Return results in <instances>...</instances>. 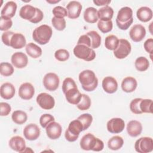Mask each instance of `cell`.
Listing matches in <instances>:
<instances>
[{"mask_svg": "<svg viewBox=\"0 0 153 153\" xmlns=\"http://www.w3.org/2000/svg\"><path fill=\"white\" fill-rule=\"evenodd\" d=\"M36 13V8L31 5L23 6L19 11V16L21 18L30 22Z\"/></svg>", "mask_w": 153, "mask_h": 153, "instance_id": "cell-23", "label": "cell"}, {"mask_svg": "<svg viewBox=\"0 0 153 153\" xmlns=\"http://www.w3.org/2000/svg\"><path fill=\"white\" fill-rule=\"evenodd\" d=\"M68 12V17L71 19H75L79 17L81 10L82 5L76 1H70L66 8Z\"/></svg>", "mask_w": 153, "mask_h": 153, "instance_id": "cell-14", "label": "cell"}, {"mask_svg": "<svg viewBox=\"0 0 153 153\" xmlns=\"http://www.w3.org/2000/svg\"><path fill=\"white\" fill-rule=\"evenodd\" d=\"M73 52L75 57L87 62L93 60L96 56L93 49L83 44H76Z\"/></svg>", "mask_w": 153, "mask_h": 153, "instance_id": "cell-6", "label": "cell"}, {"mask_svg": "<svg viewBox=\"0 0 153 153\" xmlns=\"http://www.w3.org/2000/svg\"><path fill=\"white\" fill-rule=\"evenodd\" d=\"M91 41V48L92 49L97 48L101 44V36L95 30H91L87 33Z\"/></svg>", "mask_w": 153, "mask_h": 153, "instance_id": "cell-34", "label": "cell"}, {"mask_svg": "<svg viewBox=\"0 0 153 153\" xmlns=\"http://www.w3.org/2000/svg\"><path fill=\"white\" fill-rule=\"evenodd\" d=\"M78 78L82 88L86 91H94L98 85V79L93 71H82L79 73Z\"/></svg>", "mask_w": 153, "mask_h": 153, "instance_id": "cell-2", "label": "cell"}, {"mask_svg": "<svg viewBox=\"0 0 153 153\" xmlns=\"http://www.w3.org/2000/svg\"><path fill=\"white\" fill-rule=\"evenodd\" d=\"M38 105L43 109L50 110L54 108L55 100L54 97L47 93L39 94L36 99Z\"/></svg>", "mask_w": 153, "mask_h": 153, "instance_id": "cell-10", "label": "cell"}, {"mask_svg": "<svg viewBox=\"0 0 153 153\" xmlns=\"http://www.w3.org/2000/svg\"><path fill=\"white\" fill-rule=\"evenodd\" d=\"M143 47L146 52L150 54L151 59H152V49H153V39L152 38H148L147 39L144 44Z\"/></svg>", "mask_w": 153, "mask_h": 153, "instance_id": "cell-50", "label": "cell"}, {"mask_svg": "<svg viewBox=\"0 0 153 153\" xmlns=\"http://www.w3.org/2000/svg\"><path fill=\"white\" fill-rule=\"evenodd\" d=\"M51 27L47 25H42L34 29L32 33L33 40L40 45L47 44L52 36Z\"/></svg>", "mask_w": 153, "mask_h": 153, "instance_id": "cell-4", "label": "cell"}, {"mask_svg": "<svg viewBox=\"0 0 153 153\" xmlns=\"http://www.w3.org/2000/svg\"><path fill=\"white\" fill-rule=\"evenodd\" d=\"M133 22V10L128 7H124L118 12L116 24L121 30H127Z\"/></svg>", "mask_w": 153, "mask_h": 153, "instance_id": "cell-3", "label": "cell"}, {"mask_svg": "<svg viewBox=\"0 0 153 153\" xmlns=\"http://www.w3.org/2000/svg\"><path fill=\"white\" fill-rule=\"evenodd\" d=\"M134 66L138 71L144 72L149 68V62L145 57L140 56L136 59Z\"/></svg>", "mask_w": 153, "mask_h": 153, "instance_id": "cell-35", "label": "cell"}, {"mask_svg": "<svg viewBox=\"0 0 153 153\" xmlns=\"http://www.w3.org/2000/svg\"><path fill=\"white\" fill-rule=\"evenodd\" d=\"M47 136L52 140L59 139L62 134V127L61 125L56 121H52L45 127Z\"/></svg>", "mask_w": 153, "mask_h": 153, "instance_id": "cell-13", "label": "cell"}, {"mask_svg": "<svg viewBox=\"0 0 153 153\" xmlns=\"http://www.w3.org/2000/svg\"><path fill=\"white\" fill-rule=\"evenodd\" d=\"M79 143L81 148L85 151L91 150L98 152L103 150L104 148L103 142L90 133L82 137Z\"/></svg>", "mask_w": 153, "mask_h": 153, "instance_id": "cell-1", "label": "cell"}, {"mask_svg": "<svg viewBox=\"0 0 153 153\" xmlns=\"http://www.w3.org/2000/svg\"><path fill=\"white\" fill-rule=\"evenodd\" d=\"M124 144V140L120 136H114L110 138L108 142V146L109 149L117 151L122 148Z\"/></svg>", "mask_w": 153, "mask_h": 153, "instance_id": "cell-31", "label": "cell"}, {"mask_svg": "<svg viewBox=\"0 0 153 153\" xmlns=\"http://www.w3.org/2000/svg\"><path fill=\"white\" fill-rule=\"evenodd\" d=\"M91 101L90 97L85 94H82V97L79 102L76 105V107L81 111H85L90 108Z\"/></svg>", "mask_w": 153, "mask_h": 153, "instance_id": "cell-37", "label": "cell"}, {"mask_svg": "<svg viewBox=\"0 0 153 153\" xmlns=\"http://www.w3.org/2000/svg\"><path fill=\"white\" fill-rule=\"evenodd\" d=\"M66 100L71 104L77 105L81 100L82 94L80 93L78 87L72 88L64 93Z\"/></svg>", "mask_w": 153, "mask_h": 153, "instance_id": "cell-20", "label": "cell"}, {"mask_svg": "<svg viewBox=\"0 0 153 153\" xmlns=\"http://www.w3.org/2000/svg\"><path fill=\"white\" fill-rule=\"evenodd\" d=\"M142 98H135L133 99L130 103V109L134 114H142L140 110L139 105L142 100Z\"/></svg>", "mask_w": 153, "mask_h": 153, "instance_id": "cell-44", "label": "cell"}, {"mask_svg": "<svg viewBox=\"0 0 153 153\" xmlns=\"http://www.w3.org/2000/svg\"><path fill=\"white\" fill-rule=\"evenodd\" d=\"M119 44V39L114 35H110L106 37L105 40V46L109 50H115Z\"/></svg>", "mask_w": 153, "mask_h": 153, "instance_id": "cell-33", "label": "cell"}, {"mask_svg": "<svg viewBox=\"0 0 153 153\" xmlns=\"http://www.w3.org/2000/svg\"><path fill=\"white\" fill-rule=\"evenodd\" d=\"M43 18H44L43 12L39 8H36V15L35 16L34 18L30 22H31L32 23H34V24H36V23H38L39 22H40L41 21H42Z\"/></svg>", "mask_w": 153, "mask_h": 153, "instance_id": "cell-52", "label": "cell"}, {"mask_svg": "<svg viewBox=\"0 0 153 153\" xmlns=\"http://www.w3.org/2000/svg\"><path fill=\"white\" fill-rule=\"evenodd\" d=\"M55 120L54 117L50 114H44L39 118V123L42 128H45L47 126Z\"/></svg>", "mask_w": 153, "mask_h": 153, "instance_id": "cell-46", "label": "cell"}, {"mask_svg": "<svg viewBox=\"0 0 153 153\" xmlns=\"http://www.w3.org/2000/svg\"><path fill=\"white\" fill-rule=\"evenodd\" d=\"M97 27L102 33H108L112 30L113 27V23L111 20L108 21L99 20L97 23Z\"/></svg>", "mask_w": 153, "mask_h": 153, "instance_id": "cell-39", "label": "cell"}, {"mask_svg": "<svg viewBox=\"0 0 153 153\" xmlns=\"http://www.w3.org/2000/svg\"><path fill=\"white\" fill-rule=\"evenodd\" d=\"M121 86L124 92L131 93L136 90L137 86V82L134 77L127 76L123 79Z\"/></svg>", "mask_w": 153, "mask_h": 153, "instance_id": "cell-26", "label": "cell"}, {"mask_svg": "<svg viewBox=\"0 0 153 153\" xmlns=\"http://www.w3.org/2000/svg\"><path fill=\"white\" fill-rule=\"evenodd\" d=\"M153 13L152 10L148 7H142L136 12L137 18L142 22H148L152 18Z\"/></svg>", "mask_w": 153, "mask_h": 153, "instance_id": "cell-27", "label": "cell"}, {"mask_svg": "<svg viewBox=\"0 0 153 153\" xmlns=\"http://www.w3.org/2000/svg\"><path fill=\"white\" fill-rule=\"evenodd\" d=\"M14 73V68L8 62H2L0 64V74L4 76H9Z\"/></svg>", "mask_w": 153, "mask_h": 153, "instance_id": "cell-38", "label": "cell"}, {"mask_svg": "<svg viewBox=\"0 0 153 153\" xmlns=\"http://www.w3.org/2000/svg\"><path fill=\"white\" fill-rule=\"evenodd\" d=\"M140 110L142 113H152V100L148 99H142L139 105Z\"/></svg>", "mask_w": 153, "mask_h": 153, "instance_id": "cell-36", "label": "cell"}, {"mask_svg": "<svg viewBox=\"0 0 153 153\" xmlns=\"http://www.w3.org/2000/svg\"><path fill=\"white\" fill-rule=\"evenodd\" d=\"M142 125L140 122L137 120H131L127 125V131L131 137H137L142 131Z\"/></svg>", "mask_w": 153, "mask_h": 153, "instance_id": "cell-21", "label": "cell"}, {"mask_svg": "<svg viewBox=\"0 0 153 153\" xmlns=\"http://www.w3.org/2000/svg\"><path fill=\"white\" fill-rule=\"evenodd\" d=\"M69 53L66 49H59L54 53V57L56 59L60 62L66 61L69 59Z\"/></svg>", "mask_w": 153, "mask_h": 153, "instance_id": "cell-42", "label": "cell"}, {"mask_svg": "<svg viewBox=\"0 0 153 153\" xmlns=\"http://www.w3.org/2000/svg\"><path fill=\"white\" fill-rule=\"evenodd\" d=\"M11 118L13 121L19 125L25 123L27 120V114L21 110H17L13 112L11 115Z\"/></svg>", "mask_w": 153, "mask_h": 153, "instance_id": "cell-32", "label": "cell"}, {"mask_svg": "<svg viewBox=\"0 0 153 153\" xmlns=\"http://www.w3.org/2000/svg\"><path fill=\"white\" fill-rule=\"evenodd\" d=\"M93 3L97 6H107L108 5L111 1L109 0H94Z\"/></svg>", "mask_w": 153, "mask_h": 153, "instance_id": "cell-53", "label": "cell"}, {"mask_svg": "<svg viewBox=\"0 0 153 153\" xmlns=\"http://www.w3.org/2000/svg\"><path fill=\"white\" fill-rule=\"evenodd\" d=\"M51 23L53 27L59 31L63 30L66 26V20L64 18H58L54 16L51 19Z\"/></svg>", "mask_w": 153, "mask_h": 153, "instance_id": "cell-41", "label": "cell"}, {"mask_svg": "<svg viewBox=\"0 0 153 153\" xmlns=\"http://www.w3.org/2000/svg\"><path fill=\"white\" fill-rule=\"evenodd\" d=\"M79 120L82 124L83 131L87 130L91 125L93 121V117L88 113H85L81 115L77 118Z\"/></svg>", "mask_w": 153, "mask_h": 153, "instance_id": "cell-40", "label": "cell"}, {"mask_svg": "<svg viewBox=\"0 0 153 153\" xmlns=\"http://www.w3.org/2000/svg\"><path fill=\"white\" fill-rule=\"evenodd\" d=\"M23 135L29 140H35L40 135V129L38 126L33 123H30L25 126L23 129Z\"/></svg>", "mask_w": 153, "mask_h": 153, "instance_id": "cell-15", "label": "cell"}, {"mask_svg": "<svg viewBox=\"0 0 153 153\" xmlns=\"http://www.w3.org/2000/svg\"><path fill=\"white\" fill-rule=\"evenodd\" d=\"M11 62L15 68L22 69L27 66L28 58L24 53L16 52L12 55L11 57Z\"/></svg>", "mask_w": 153, "mask_h": 153, "instance_id": "cell-17", "label": "cell"}, {"mask_svg": "<svg viewBox=\"0 0 153 153\" xmlns=\"http://www.w3.org/2000/svg\"><path fill=\"white\" fill-rule=\"evenodd\" d=\"M102 86L103 90L109 94H112L118 89V82L116 79L112 76H106L103 78Z\"/></svg>", "mask_w": 153, "mask_h": 153, "instance_id": "cell-18", "label": "cell"}, {"mask_svg": "<svg viewBox=\"0 0 153 153\" xmlns=\"http://www.w3.org/2000/svg\"><path fill=\"white\" fill-rule=\"evenodd\" d=\"M59 78L55 73H47L44 75L43 78V85L44 87L50 91L56 90L59 87Z\"/></svg>", "mask_w": 153, "mask_h": 153, "instance_id": "cell-9", "label": "cell"}, {"mask_svg": "<svg viewBox=\"0 0 153 153\" xmlns=\"http://www.w3.org/2000/svg\"><path fill=\"white\" fill-rule=\"evenodd\" d=\"M98 18L103 21L111 20L114 15V10L112 7L107 5L103 7L97 11Z\"/></svg>", "mask_w": 153, "mask_h": 153, "instance_id": "cell-28", "label": "cell"}, {"mask_svg": "<svg viewBox=\"0 0 153 153\" xmlns=\"http://www.w3.org/2000/svg\"><path fill=\"white\" fill-rule=\"evenodd\" d=\"M9 146L13 150L18 152H23L26 148L25 139L19 136L12 137L9 140Z\"/></svg>", "mask_w": 153, "mask_h": 153, "instance_id": "cell-19", "label": "cell"}, {"mask_svg": "<svg viewBox=\"0 0 153 153\" xmlns=\"http://www.w3.org/2000/svg\"><path fill=\"white\" fill-rule=\"evenodd\" d=\"M84 19L89 23H96L99 18L97 15V10L94 7H88L84 12Z\"/></svg>", "mask_w": 153, "mask_h": 153, "instance_id": "cell-29", "label": "cell"}, {"mask_svg": "<svg viewBox=\"0 0 153 153\" xmlns=\"http://www.w3.org/2000/svg\"><path fill=\"white\" fill-rule=\"evenodd\" d=\"M76 87H77V85L75 83V81L72 78L67 77L63 80L62 82V88L63 93H65L68 90Z\"/></svg>", "mask_w": 153, "mask_h": 153, "instance_id": "cell-43", "label": "cell"}, {"mask_svg": "<svg viewBox=\"0 0 153 153\" xmlns=\"http://www.w3.org/2000/svg\"><path fill=\"white\" fill-rule=\"evenodd\" d=\"M129 35L133 41L136 42H140L146 35V29L142 25H134L130 29L129 31Z\"/></svg>", "mask_w": 153, "mask_h": 153, "instance_id": "cell-12", "label": "cell"}, {"mask_svg": "<svg viewBox=\"0 0 153 153\" xmlns=\"http://www.w3.org/2000/svg\"><path fill=\"white\" fill-rule=\"evenodd\" d=\"M14 32H11V31H6L4 32L1 36V39L2 42L7 45L10 46V40L12 37V36L14 35Z\"/></svg>", "mask_w": 153, "mask_h": 153, "instance_id": "cell-49", "label": "cell"}, {"mask_svg": "<svg viewBox=\"0 0 153 153\" xmlns=\"http://www.w3.org/2000/svg\"><path fill=\"white\" fill-rule=\"evenodd\" d=\"M134 149L139 153H148L153 150V140L150 137H142L134 143Z\"/></svg>", "mask_w": 153, "mask_h": 153, "instance_id": "cell-7", "label": "cell"}, {"mask_svg": "<svg viewBox=\"0 0 153 153\" xmlns=\"http://www.w3.org/2000/svg\"><path fill=\"white\" fill-rule=\"evenodd\" d=\"M83 131V126L81 121L76 119L72 121L65 131V139L71 142H75L79 137V133Z\"/></svg>", "mask_w": 153, "mask_h": 153, "instance_id": "cell-5", "label": "cell"}, {"mask_svg": "<svg viewBox=\"0 0 153 153\" xmlns=\"http://www.w3.org/2000/svg\"><path fill=\"white\" fill-rule=\"evenodd\" d=\"M77 44L85 45L91 48V41L89 36L87 33L85 35H81L78 39Z\"/></svg>", "mask_w": 153, "mask_h": 153, "instance_id": "cell-51", "label": "cell"}, {"mask_svg": "<svg viewBox=\"0 0 153 153\" xmlns=\"http://www.w3.org/2000/svg\"><path fill=\"white\" fill-rule=\"evenodd\" d=\"M52 13L54 17L58 18H64L66 16H68V12L65 8L62 6H56L53 10Z\"/></svg>", "mask_w": 153, "mask_h": 153, "instance_id": "cell-47", "label": "cell"}, {"mask_svg": "<svg viewBox=\"0 0 153 153\" xmlns=\"http://www.w3.org/2000/svg\"><path fill=\"white\" fill-rule=\"evenodd\" d=\"M106 127L109 132L118 134L123 131L124 129L125 123L121 118H113L107 122Z\"/></svg>", "mask_w": 153, "mask_h": 153, "instance_id": "cell-11", "label": "cell"}, {"mask_svg": "<svg viewBox=\"0 0 153 153\" xmlns=\"http://www.w3.org/2000/svg\"><path fill=\"white\" fill-rule=\"evenodd\" d=\"M27 54L33 59H37L42 55V49L40 47L33 42H29L26 45Z\"/></svg>", "mask_w": 153, "mask_h": 153, "instance_id": "cell-30", "label": "cell"}, {"mask_svg": "<svg viewBox=\"0 0 153 153\" xmlns=\"http://www.w3.org/2000/svg\"><path fill=\"white\" fill-rule=\"evenodd\" d=\"M1 116H7L11 111V106L6 102L0 103Z\"/></svg>", "mask_w": 153, "mask_h": 153, "instance_id": "cell-48", "label": "cell"}, {"mask_svg": "<svg viewBox=\"0 0 153 153\" xmlns=\"http://www.w3.org/2000/svg\"><path fill=\"white\" fill-rule=\"evenodd\" d=\"M19 96L23 100L31 99L35 94V88L29 82H25L20 85L19 88Z\"/></svg>", "mask_w": 153, "mask_h": 153, "instance_id": "cell-16", "label": "cell"}, {"mask_svg": "<svg viewBox=\"0 0 153 153\" xmlns=\"http://www.w3.org/2000/svg\"><path fill=\"white\" fill-rule=\"evenodd\" d=\"M16 93L14 86L10 82H5L2 84L0 88V94L2 98L5 100L12 99Z\"/></svg>", "mask_w": 153, "mask_h": 153, "instance_id": "cell-22", "label": "cell"}, {"mask_svg": "<svg viewBox=\"0 0 153 153\" xmlns=\"http://www.w3.org/2000/svg\"><path fill=\"white\" fill-rule=\"evenodd\" d=\"M26 40L25 36L20 33H14L12 36L10 46L14 49H21L26 45Z\"/></svg>", "mask_w": 153, "mask_h": 153, "instance_id": "cell-25", "label": "cell"}, {"mask_svg": "<svg viewBox=\"0 0 153 153\" xmlns=\"http://www.w3.org/2000/svg\"><path fill=\"white\" fill-rule=\"evenodd\" d=\"M17 4L14 1L7 2L2 8L1 11V16L5 17L6 18L11 19L16 14L17 10Z\"/></svg>", "mask_w": 153, "mask_h": 153, "instance_id": "cell-24", "label": "cell"}, {"mask_svg": "<svg viewBox=\"0 0 153 153\" xmlns=\"http://www.w3.org/2000/svg\"><path fill=\"white\" fill-rule=\"evenodd\" d=\"M152 22H151V23H150V25H149V32H150V33H151V35H152Z\"/></svg>", "mask_w": 153, "mask_h": 153, "instance_id": "cell-55", "label": "cell"}, {"mask_svg": "<svg viewBox=\"0 0 153 153\" xmlns=\"http://www.w3.org/2000/svg\"><path fill=\"white\" fill-rule=\"evenodd\" d=\"M13 25V22L11 19L6 18L3 16L0 17V30L2 31H7Z\"/></svg>", "mask_w": 153, "mask_h": 153, "instance_id": "cell-45", "label": "cell"}, {"mask_svg": "<svg viewBox=\"0 0 153 153\" xmlns=\"http://www.w3.org/2000/svg\"><path fill=\"white\" fill-rule=\"evenodd\" d=\"M131 50L130 43L126 39H120L117 48L114 50V55L118 59H123L129 55Z\"/></svg>", "mask_w": 153, "mask_h": 153, "instance_id": "cell-8", "label": "cell"}, {"mask_svg": "<svg viewBox=\"0 0 153 153\" xmlns=\"http://www.w3.org/2000/svg\"><path fill=\"white\" fill-rule=\"evenodd\" d=\"M47 2L49 3V4H56V3H58L60 2V1H51V0H47L46 1Z\"/></svg>", "mask_w": 153, "mask_h": 153, "instance_id": "cell-54", "label": "cell"}]
</instances>
